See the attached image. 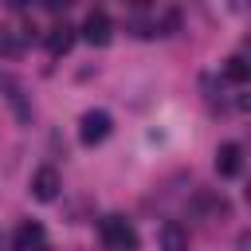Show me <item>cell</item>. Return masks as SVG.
<instances>
[{
  "label": "cell",
  "mask_w": 251,
  "mask_h": 251,
  "mask_svg": "<svg viewBox=\"0 0 251 251\" xmlns=\"http://www.w3.org/2000/svg\"><path fill=\"white\" fill-rule=\"evenodd\" d=\"M98 239L106 251H137V227L126 216H102L98 220Z\"/></svg>",
  "instance_id": "cell-1"
},
{
  "label": "cell",
  "mask_w": 251,
  "mask_h": 251,
  "mask_svg": "<svg viewBox=\"0 0 251 251\" xmlns=\"http://www.w3.org/2000/svg\"><path fill=\"white\" fill-rule=\"evenodd\" d=\"M110 114L106 110H86L82 114V122H78V137H82V145H98V141H106L110 137Z\"/></svg>",
  "instance_id": "cell-2"
},
{
  "label": "cell",
  "mask_w": 251,
  "mask_h": 251,
  "mask_svg": "<svg viewBox=\"0 0 251 251\" xmlns=\"http://www.w3.org/2000/svg\"><path fill=\"white\" fill-rule=\"evenodd\" d=\"M78 35H82L90 47H106V43L114 39V24H110V16H106V12H90V16L82 20Z\"/></svg>",
  "instance_id": "cell-3"
},
{
  "label": "cell",
  "mask_w": 251,
  "mask_h": 251,
  "mask_svg": "<svg viewBox=\"0 0 251 251\" xmlns=\"http://www.w3.org/2000/svg\"><path fill=\"white\" fill-rule=\"evenodd\" d=\"M12 251H47V231H43V224H35V220L20 224L16 235H12Z\"/></svg>",
  "instance_id": "cell-4"
},
{
  "label": "cell",
  "mask_w": 251,
  "mask_h": 251,
  "mask_svg": "<svg viewBox=\"0 0 251 251\" xmlns=\"http://www.w3.org/2000/svg\"><path fill=\"white\" fill-rule=\"evenodd\" d=\"M59 188H63V180H59V173H55L51 165H39V169L31 173V196H35V200H55Z\"/></svg>",
  "instance_id": "cell-5"
},
{
  "label": "cell",
  "mask_w": 251,
  "mask_h": 251,
  "mask_svg": "<svg viewBox=\"0 0 251 251\" xmlns=\"http://www.w3.org/2000/svg\"><path fill=\"white\" fill-rule=\"evenodd\" d=\"M216 173H220V176H239V173H243V149H239L235 141H224V145L216 149Z\"/></svg>",
  "instance_id": "cell-6"
},
{
  "label": "cell",
  "mask_w": 251,
  "mask_h": 251,
  "mask_svg": "<svg viewBox=\"0 0 251 251\" xmlns=\"http://www.w3.org/2000/svg\"><path fill=\"white\" fill-rule=\"evenodd\" d=\"M71 43H75V27H71V24H55V27L47 31V51H51V55H67Z\"/></svg>",
  "instance_id": "cell-7"
},
{
  "label": "cell",
  "mask_w": 251,
  "mask_h": 251,
  "mask_svg": "<svg viewBox=\"0 0 251 251\" xmlns=\"http://www.w3.org/2000/svg\"><path fill=\"white\" fill-rule=\"evenodd\" d=\"M161 243H165V251H188V235L180 231V224H165Z\"/></svg>",
  "instance_id": "cell-8"
},
{
  "label": "cell",
  "mask_w": 251,
  "mask_h": 251,
  "mask_svg": "<svg viewBox=\"0 0 251 251\" xmlns=\"http://www.w3.org/2000/svg\"><path fill=\"white\" fill-rule=\"evenodd\" d=\"M224 75H227L231 82H247V78H251V67H247L243 55H231V59L224 63Z\"/></svg>",
  "instance_id": "cell-9"
},
{
  "label": "cell",
  "mask_w": 251,
  "mask_h": 251,
  "mask_svg": "<svg viewBox=\"0 0 251 251\" xmlns=\"http://www.w3.org/2000/svg\"><path fill=\"white\" fill-rule=\"evenodd\" d=\"M20 47H24V39H16L12 27H0V55H20Z\"/></svg>",
  "instance_id": "cell-10"
}]
</instances>
